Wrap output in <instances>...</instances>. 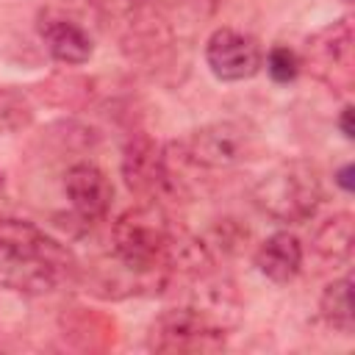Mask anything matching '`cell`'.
<instances>
[{"instance_id":"1","label":"cell","mask_w":355,"mask_h":355,"mask_svg":"<svg viewBox=\"0 0 355 355\" xmlns=\"http://www.w3.org/2000/svg\"><path fill=\"white\" fill-rule=\"evenodd\" d=\"M78 275V261L33 222L0 214V286L42 297Z\"/></svg>"},{"instance_id":"2","label":"cell","mask_w":355,"mask_h":355,"mask_svg":"<svg viewBox=\"0 0 355 355\" xmlns=\"http://www.w3.org/2000/svg\"><path fill=\"white\" fill-rule=\"evenodd\" d=\"M180 227L158 205H133L111 227L114 258L139 275L166 280L172 275L169 261Z\"/></svg>"},{"instance_id":"3","label":"cell","mask_w":355,"mask_h":355,"mask_svg":"<svg viewBox=\"0 0 355 355\" xmlns=\"http://www.w3.org/2000/svg\"><path fill=\"white\" fill-rule=\"evenodd\" d=\"M252 202L275 222H308L322 202V175L305 158L280 161L252 186Z\"/></svg>"},{"instance_id":"4","label":"cell","mask_w":355,"mask_h":355,"mask_svg":"<svg viewBox=\"0 0 355 355\" xmlns=\"http://www.w3.org/2000/svg\"><path fill=\"white\" fill-rule=\"evenodd\" d=\"M227 327L197 305L166 308L155 316L147 333V347L166 355H202L225 347Z\"/></svg>"},{"instance_id":"5","label":"cell","mask_w":355,"mask_h":355,"mask_svg":"<svg viewBox=\"0 0 355 355\" xmlns=\"http://www.w3.org/2000/svg\"><path fill=\"white\" fill-rule=\"evenodd\" d=\"M186 164L197 169H233L252 161L261 150L258 133L239 119L208 122L175 144Z\"/></svg>"},{"instance_id":"6","label":"cell","mask_w":355,"mask_h":355,"mask_svg":"<svg viewBox=\"0 0 355 355\" xmlns=\"http://www.w3.org/2000/svg\"><path fill=\"white\" fill-rule=\"evenodd\" d=\"M300 67L333 92H349L355 80V31L352 19L341 17L313 31L302 44Z\"/></svg>"},{"instance_id":"7","label":"cell","mask_w":355,"mask_h":355,"mask_svg":"<svg viewBox=\"0 0 355 355\" xmlns=\"http://www.w3.org/2000/svg\"><path fill=\"white\" fill-rule=\"evenodd\" d=\"M205 64L214 78L236 83L258 75V69L263 67V50L255 36L233 28H219L205 42Z\"/></svg>"},{"instance_id":"8","label":"cell","mask_w":355,"mask_h":355,"mask_svg":"<svg viewBox=\"0 0 355 355\" xmlns=\"http://www.w3.org/2000/svg\"><path fill=\"white\" fill-rule=\"evenodd\" d=\"M114 33L119 39V50L125 53V58L136 64H147V67L158 64L175 44V33L166 17L161 14L158 3L128 17L122 25L114 28Z\"/></svg>"},{"instance_id":"9","label":"cell","mask_w":355,"mask_h":355,"mask_svg":"<svg viewBox=\"0 0 355 355\" xmlns=\"http://www.w3.org/2000/svg\"><path fill=\"white\" fill-rule=\"evenodd\" d=\"M122 178L133 194L155 197L172 191L166 169V147L147 133H133L122 150Z\"/></svg>"},{"instance_id":"10","label":"cell","mask_w":355,"mask_h":355,"mask_svg":"<svg viewBox=\"0 0 355 355\" xmlns=\"http://www.w3.org/2000/svg\"><path fill=\"white\" fill-rule=\"evenodd\" d=\"M64 194L75 211V216L86 225L105 219L114 202V186L103 169L94 164H72L64 175Z\"/></svg>"},{"instance_id":"11","label":"cell","mask_w":355,"mask_h":355,"mask_svg":"<svg viewBox=\"0 0 355 355\" xmlns=\"http://www.w3.org/2000/svg\"><path fill=\"white\" fill-rule=\"evenodd\" d=\"M255 266L272 283H288L302 269V244L294 233L277 230L255 250Z\"/></svg>"},{"instance_id":"12","label":"cell","mask_w":355,"mask_h":355,"mask_svg":"<svg viewBox=\"0 0 355 355\" xmlns=\"http://www.w3.org/2000/svg\"><path fill=\"white\" fill-rule=\"evenodd\" d=\"M42 42L47 53L67 67H80L92 55V39L89 33L69 22V19H44L42 22Z\"/></svg>"},{"instance_id":"13","label":"cell","mask_w":355,"mask_h":355,"mask_svg":"<svg viewBox=\"0 0 355 355\" xmlns=\"http://www.w3.org/2000/svg\"><path fill=\"white\" fill-rule=\"evenodd\" d=\"M311 250L322 261L344 263L352 255V214L338 211L330 219H324L311 236Z\"/></svg>"},{"instance_id":"14","label":"cell","mask_w":355,"mask_h":355,"mask_svg":"<svg viewBox=\"0 0 355 355\" xmlns=\"http://www.w3.org/2000/svg\"><path fill=\"white\" fill-rule=\"evenodd\" d=\"M92 92H94L92 80L83 75H72V72H55L36 86V94L44 103L58 105V108H72V111L83 108L92 100Z\"/></svg>"},{"instance_id":"15","label":"cell","mask_w":355,"mask_h":355,"mask_svg":"<svg viewBox=\"0 0 355 355\" xmlns=\"http://www.w3.org/2000/svg\"><path fill=\"white\" fill-rule=\"evenodd\" d=\"M319 311H322L324 322L333 330H338L344 336L352 333V327H355V311H352V277L349 275H344V277H338V280H333V283L324 286L322 300H319Z\"/></svg>"},{"instance_id":"16","label":"cell","mask_w":355,"mask_h":355,"mask_svg":"<svg viewBox=\"0 0 355 355\" xmlns=\"http://www.w3.org/2000/svg\"><path fill=\"white\" fill-rule=\"evenodd\" d=\"M33 119V108L22 92L14 86H0V133H14L28 128Z\"/></svg>"},{"instance_id":"17","label":"cell","mask_w":355,"mask_h":355,"mask_svg":"<svg viewBox=\"0 0 355 355\" xmlns=\"http://www.w3.org/2000/svg\"><path fill=\"white\" fill-rule=\"evenodd\" d=\"M158 0H92V8L97 14V19L103 22L105 31H114L116 25H122L128 17H133L136 11L155 6Z\"/></svg>"},{"instance_id":"18","label":"cell","mask_w":355,"mask_h":355,"mask_svg":"<svg viewBox=\"0 0 355 355\" xmlns=\"http://www.w3.org/2000/svg\"><path fill=\"white\" fill-rule=\"evenodd\" d=\"M266 72L272 75V80L277 83H288L297 78L300 72V58L294 50L288 47H272L269 55H266Z\"/></svg>"},{"instance_id":"19","label":"cell","mask_w":355,"mask_h":355,"mask_svg":"<svg viewBox=\"0 0 355 355\" xmlns=\"http://www.w3.org/2000/svg\"><path fill=\"white\" fill-rule=\"evenodd\" d=\"M338 125H341V133H344L347 139H352V136H355V130H352V108H349V105L344 108V114H341Z\"/></svg>"},{"instance_id":"20","label":"cell","mask_w":355,"mask_h":355,"mask_svg":"<svg viewBox=\"0 0 355 355\" xmlns=\"http://www.w3.org/2000/svg\"><path fill=\"white\" fill-rule=\"evenodd\" d=\"M336 180H338V186H341L344 191H352V166H349V164L341 166L338 175H336Z\"/></svg>"},{"instance_id":"21","label":"cell","mask_w":355,"mask_h":355,"mask_svg":"<svg viewBox=\"0 0 355 355\" xmlns=\"http://www.w3.org/2000/svg\"><path fill=\"white\" fill-rule=\"evenodd\" d=\"M194 3H197V6H208V8L216 6V0H194Z\"/></svg>"}]
</instances>
